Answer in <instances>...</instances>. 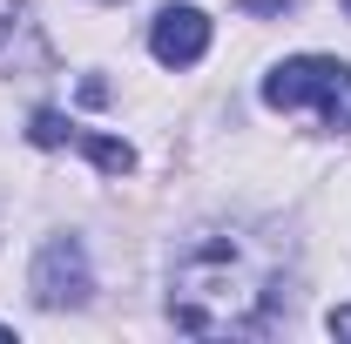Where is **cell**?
I'll use <instances>...</instances> for the list:
<instances>
[{"label":"cell","instance_id":"ba28073f","mask_svg":"<svg viewBox=\"0 0 351 344\" xmlns=\"http://www.w3.org/2000/svg\"><path fill=\"white\" fill-rule=\"evenodd\" d=\"M331 338H351V304H338V310H331Z\"/></svg>","mask_w":351,"mask_h":344},{"label":"cell","instance_id":"8992f818","mask_svg":"<svg viewBox=\"0 0 351 344\" xmlns=\"http://www.w3.org/2000/svg\"><path fill=\"white\" fill-rule=\"evenodd\" d=\"M27 142H34V149H61V142H75V122L54 115V108H41V115L27 122Z\"/></svg>","mask_w":351,"mask_h":344},{"label":"cell","instance_id":"7a4b0ae2","mask_svg":"<svg viewBox=\"0 0 351 344\" xmlns=\"http://www.w3.org/2000/svg\"><path fill=\"white\" fill-rule=\"evenodd\" d=\"M263 101L270 108H304V101H317V115L331 129H351V68L331 61V54H298V61H284V68L263 75Z\"/></svg>","mask_w":351,"mask_h":344},{"label":"cell","instance_id":"9c48e42d","mask_svg":"<svg viewBox=\"0 0 351 344\" xmlns=\"http://www.w3.org/2000/svg\"><path fill=\"white\" fill-rule=\"evenodd\" d=\"M291 0H243V14H284Z\"/></svg>","mask_w":351,"mask_h":344},{"label":"cell","instance_id":"6da1fadb","mask_svg":"<svg viewBox=\"0 0 351 344\" xmlns=\"http://www.w3.org/2000/svg\"><path fill=\"white\" fill-rule=\"evenodd\" d=\"M284 310V257L257 230H196L169 270V324L196 338H257Z\"/></svg>","mask_w":351,"mask_h":344},{"label":"cell","instance_id":"30bf717a","mask_svg":"<svg viewBox=\"0 0 351 344\" xmlns=\"http://www.w3.org/2000/svg\"><path fill=\"white\" fill-rule=\"evenodd\" d=\"M345 14H351V0H345Z\"/></svg>","mask_w":351,"mask_h":344},{"label":"cell","instance_id":"5b68a950","mask_svg":"<svg viewBox=\"0 0 351 344\" xmlns=\"http://www.w3.org/2000/svg\"><path fill=\"white\" fill-rule=\"evenodd\" d=\"M75 142H82V156L95 162V169H108V175H129L135 169V149L115 142V135H75Z\"/></svg>","mask_w":351,"mask_h":344},{"label":"cell","instance_id":"52a82bcc","mask_svg":"<svg viewBox=\"0 0 351 344\" xmlns=\"http://www.w3.org/2000/svg\"><path fill=\"white\" fill-rule=\"evenodd\" d=\"M21 7H27V0H0V41L21 27Z\"/></svg>","mask_w":351,"mask_h":344},{"label":"cell","instance_id":"277c9868","mask_svg":"<svg viewBox=\"0 0 351 344\" xmlns=\"http://www.w3.org/2000/svg\"><path fill=\"white\" fill-rule=\"evenodd\" d=\"M149 54L162 68H196L210 54V14L203 7H162L156 27H149Z\"/></svg>","mask_w":351,"mask_h":344},{"label":"cell","instance_id":"3957f363","mask_svg":"<svg viewBox=\"0 0 351 344\" xmlns=\"http://www.w3.org/2000/svg\"><path fill=\"white\" fill-rule=\"evenodd\" d=\"M88 291H95V270H88L82 236L41 243V257H34V297L47 310H75V304H88Z\"/></svg>","mask_w":351,"mask_h":344}]
</instances>
